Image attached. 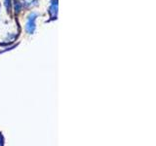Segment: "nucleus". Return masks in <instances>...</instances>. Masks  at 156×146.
<instances>
[{
    "label": "nucleus",
    "instance_id": "2",
    "mask_svg": "<svg viewBox=\"0 0 156 146\" xmlns=\"http://www.w3.org/2000/svg\"><path fill=\"white\" fill-rule=\"evenodd\" d=\"M57 13H58V3H53L52 6L50 8V14H51V17L54 19V17L57 16Z\"/></svg>",
    "mask_w": 156,
    "mask_h": 146
},
{
    "label": "nucleus",
    "instance_id": "5",
    "mask_svg": "<svg viewBox=\"0 0 156 146\" xmlns=\"http://www.w3.org/2000/svg\"><path fill=\"white\" fill-rule=\"evenodd\" d=\"M0 140H1V141H2V142H3V137H2V135H1V134H0ZM0 143H1V142H0Z\"/></svg>",
    "mask_w": 156,
    "mask_h": 146
},
{
    "label": "nucleus",
    "instance_id": "1",
    "mask_svg": "<svg viewBox=\"0 0 156 146\" xmlns=\"http://www.w3.org/2000/svg\"><path fill=\"white\" fill-rule=\"evenodd\" d=\"M37 17V14L32 13L28 18V21L27 23L26 29L28 33H33V31L35 30V19Z\"/></svg>",
    "mask_w": 156,
    "mask_h": 146
},
{
    "label": "nucleus",
    "instance_id": "4",
    "mask_svg": "<svg viewBox=\"0 0 156 146\" xmlns=\"http://www.w3.org/2000/svg\"><path fill=\"white\" fill-rule=\"evenodd\" d=\"M6 7H7V11H11V3H10V0H6Z\"/></svg>",
    "mask_w": 156,
    "mask_h": 146
},
{
    "label": "nucleus",
    "instance_id": "3",
    "mask_svg": "<svg viewBox=\"0 0 156 146\" xmlns=\"http://www.w3.org/2000/svg\"><path fill=\"white\" fill-rule=\"evenodd\" d=\"M23 3H24L26 6H31L32 3L35 2L36 0H23Z\"/></svg>",
    "mask_w": 156,
    "mask_h": 146
}]
</instances>
